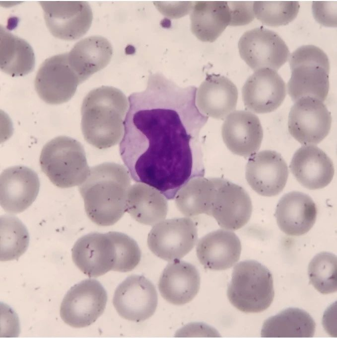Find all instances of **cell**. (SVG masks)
Instances as JSON below:
<instances>
[{
    "label": "cell",
    "instance_id": "cell-1",
    "mask_svg": "<svg viewBox=\"0 0 337 338\" xmlns=\"http://www.w3.org/2000/svg\"><path fill=\"white\" fill-rule=\"evenodd\" d=\"M196 91L156 73L149 75L144 90L128 97L121 157L134 181L168 199L203 171L197 138L208 117L196 105Z\"/></svg>",
    "mask_w": 337,
    "mask_h": 338
},
{
    "label": "cell",
    "instance_id": "cell-2",
    "mask_svg": "<svg viewBox=\"0 0 337 338\" xmlns=\"http://www.w3.org/2000/svg\"><path fill=\"white\" fill-rule=\"evenodd\" d=\"M130 187L129 172L122 165L104 163L90 168L79 186L88 218L98 226L115 224L126 212Z\"/></svg>",
    "mask_w": 337,
    "mask_h": 338
},
{
    "label": "cell",
    "instance_id": "cell-3",
    "mask_svg": "<svg viewBox=\"0 0 337 338\" xmlns=\"http://www.w3.org/2000/svg\"><path fill=\"white\" fill-rule=\"evenodd\" d=\"M128 99L120 89L102 86L89 91L81 108V130L85 140L103 149L119 142L124 132Z\"/></svg>",
    "mask_w": 337,
    "mask_h": 338
},
{
    "label": "cell",
    "instance_id": "cell-4",
    "mask_svg": "<svg viewBox=\"0 0 337 338\" xmlns=\"http://www.w3.org/2000/svg\"><path fill=\"white\" fill-rule=\"evenodd\" d=\"M274 295L272 275L265 266L246 260L234 266L227 296L237 309L246 313L263 312L270 306Z\"/></svg>",
    "mask_w": 337,
    "mask_h": 338
},
{
    "label": "cell",
    "instance_id": "cell-5",
    "mask_svg": "<svg viewBox=\"0 0 337 338\" xmlns=\"http://www.w3.org/2000/svg\"><path fill=\"white\" fill-rule=\"evenodd\" d=\"M39 163L42 171L60 188L80 185L90 170L82 145L67 136L47 142L41 151Z\"/></svg>",
    "mask_w": 337,
    "mask_h": 338
},
{
    "label": "cell",
    "instance_id": "cell-6",
    "mask_svg": "<svg viewBox=\"0 0 337 338\" xmlns=\"http://www.w3.org/2000/svg\"><path fill=\"white\" fill-rule=\"evenodd\" d=\"M291 76L287 91L292 101L311 97L322 102L329 90L330 62L326 54L311 45L299 47L290 56Z\"/></svg>",
    "mask_w": 337,
    "mask_h": 338
},
{
    "label": "cell",
    "instance_id": "cell-7",
    "mask_svg": "<svg viewBox=\"0 0 337 338\" xmlns=\"http://www.w3.org/2000/svg\"><path fill=\"white\" fill-rule=\"evenodd\" d=\"M107 302V292L101 284L94 279H85L68 291L60 306V316L72 327H86L103 313Z\"/></svg>",
    "mask_w": 337,
    "mask_h": 338
},
{
    "label": "cell",
    "instance_id": "cell-8",
    "mask_svg": "<svg viewBox=\"0 0 337 338\" xmlns=\"http://www.w3.org/2000/svg\"><path fill=\"white\" fill-rule=\"evenodd\" d=\"M197 239V228L191 219L174 218L155 224L148 234L147 245L155 255L171 262L188 254Z\"/></svg>",
    "mask_w": 337,
    "mask_h": 338
},
{
    "label": "cell",
    "instance_id": "cell-9",
    "mask_svg": "<svg viewBox=\"0 0 337 338\" xmlns=\"http://www.w3.org/2000/svg\"><path fill=\"white\" fill-rule=\"evenodd\" d=\"M214 188L208 215L220 227L235 231L245 226L252 215V204L246 190L226 179L213 178Z\"/></svg>",
    "mask_w": 337,
    "mask_h": 338
},
{
    "label": "cell",
    "instance_id": "cell-10",
    "mask_svg": "<svg viewBox=\"0 0 337 338\" xmlns=\"http://www.w3.org/2000/svg\"><path fill=\"white\" fill-rule=\"evenodd\" d=\"M238 49L241 58L254 71L269 68L277 71L290 55L282 39L263 27L245 32L239 39Z\"/></svg>",
    "mask_w": 337,
    "mask_h": 338
},
{
    "label": "cell",
    "instance_id": "cell-11",
    "mask_svg": "<svg viewBox=\"0 0 337 338\" xmlns=\"http://www.w3.org/2000/svg\"><path fill=\"white\" fill-rule=\"evenodd\" d=\"M80 84L78 77L68 63L67 53L45 60L40 66L34 81L39 96L50 104L68 101Z\"/></svg>",
    "mask_w": 337,
    "mask_h": 338
},
{
    "label": "cell",
    "instance_id": "cell-12",
    "mask_svg": "<svg viewBox=\"0 0 337 338\" xmlns=\"http://www.w3.org/2000/svg\"><path fill=\"white\" fill-rule=\"evenodd\" d=\"M331 124V114L323 102L304 97L291 107L288 127L291 135L300 143L315 145L328 135Z\"/></svg>",
    "mask_w": 337,
    "mask_h": 338
},
{
    "label": "cell",
    "instance_id": "cell-13",
    "mask_svg": "<svg viewBox=\"0 0 337 338\" xmlns=\"http://www.w3.org/2000/svg\"><path fill=\"white\" fill-rule=\"evenodd\" d=\"M46 25L55 37L76 40L84 35L92 20L91 8L81 1H41Z\"/></svg>",
    "mask_w": 337,
    "mask_h": 338
},
{
    "label": "cell",
    "instance_id": "cell-14",
    "mask_svg": "<svg viewBox=\"0 0 337 338\" xmlns=\"http://www.w3.org/2000/svg\"><path fill=\"white\" fill-rule=\"evenodd\" d=\"M113 303L122 318L140 322L154 313L158 303L157 293L150 280L143 276L133 275L117 287Z\"/></svg>",
    "mask_w": 337,
    "mask_h": 338
},
{
    "label": "cell",
    "instance_id": "cell-15",
    "mask_svg": "<svg viewBox=\"0 0 337 338\" xmlns=\"http://www.w3.org/2000/svg\"><path fill=\"white\" fill-rule=\"evenodd\" d=\"M72 258L79 269L90 277L113 270L117 254L110 233H92L80 238L72 249Z\"/></svg>",
    "mask_w": 337,
    "mask_h": 338
},
{
    "label": "cell",
    "instance_id": "cell-16",
    "mask_svg": "<svg viewBox=\"0 0 337 338\" xmlns=\"http://www.w3.org/2000/svg\"><path fill=\"white\" fill-rule=\"evenodd\" d=\"M245 176L251 187L259 194L274 196L284 188L288 177L287 164L277 152L264 150L249 158Z\"/></svg>",
    "mask_w": 337,
    "mask_h": 338
},
{
    "label": "cell",
    "instance_id": "cell-17",
    "mask_svg": "<svg viewBox=\"0 0 337 338\" xmlns=\"http://www.w3.org/2000/svg\"><path fill=\"white\" fill-rule=\"evenodd\" d=\"M245 106L256 113H266L276 109L286 94L285 82L277 72L263 68L250 76L242 89Z\"/></svg>",
    "mask_w": 337,
    "mask_h": 338
},
{
    "label": "cell",
    "instance_id": "cell-18",
    "mask_svg": "<svg viewBox=\"0 0 337 338\" xmlns=\"http://www.w3.org/2000/svg\"><path fill=\"white\" fill-rule=\"evenodd\" d=\"M39 188L38 176L31 169L21 166L8 168L0 174V205L9 213L22 212L34 201Z\"/></svg>",
    "mask_w": 337,
    "mask_h": 338
},
{
    "label": "cell",
    "instance_id": "cell-19",
    "mask_svg": "<svg viewBox=\"0 0 337 338\" xmlns=\"http://www.w3.org/2000/svg\"><path fill=\"white\" fill-rule=\"evenodd\" d=\"M223 140L235 155L248 157L260 149L263 131L258 117L251 112L236 110L225 118L221 129Z\"/></svg>",
    "mask_w": 337,
    "mask_h": 338
},
{
    "label": "cell",
    "instance_id": "cell-20",
    "mask_svg": "<svg viewBox=\"0 0 337 338\" xmlns=\"http://www.w3.org/2000/svg\"><path fill=\"white\" fill-rule=\"evenodd\" d=\"M291 172L304 187L323 188L332 181L334 167L331 159L316 145H303L294 153L290 164Z\"/></svg>",
    "mask_w": 337,
    "mask_h": 338
},
{
    "label": "cell",
    "instance_id": "cell-21",
    "mask_svg": "<svg viewBox=\"0 0 337 338\" xmlns=\"http://www.w3.org/2000/svg\"><path fill=\"white\" fill-rule=\"evenodd\" d=\"M237 100L236 85L219 75H208L196 91V103L199 111L215 119L226 118L235 109Z\"/></svg>",
    "mask_w": 337,
    "mask_h": 338
},
{
    "label": "cell",
    "instance_id": "cell-22",
    "mask_svg": "<svg viewBox=\"0 0 337 338\" xmlns=\"http://www.w3.org/2000/svg\"><path fill=\"white\" fill-rule=\"evenodd\" d=\"M241 244L237 236L226 229L211 232L201 238L196 247L200 263L213 270L227 269L239 259Z\"/></svg>",
    "mask_w": 337,
    "mask_h": 338
},
{
    "label": "cell",
    "instance_id": "cell-23",
    "mask_svg": "<svg viewBox=\"0 0 337 338\" xmlns=\"http://www.w3.org/2000/svg\"><path fill=\"white\" fill-rule=\"evenodd\" d=\"M200 287V277L197 269L193 264L180 259L167 264L158 282L161 296L175 305L190 302L197 295Z\"/></svg>",
    "mask_w": 337,
    "mask_h": 338
},
{
    "label": "cell",
    "instance_id": "cell-24",
    "mask_svg": "<svg viewBox=\"0 0 337 338\" xmlns=\"http://www.w3.org/2000/svg\"><path fill=\"white\" fill-rule=\"evenodd\" d=\"M317 215V206L312 198L295 191L284 195L275 211L279 228L286 235L292 236L307 233L315 224Z\"/></svg>",
    "mask_w": 337,
    "mask_h": 338
},
{
    "label": "cell",
    "instance_id": "cell-25",
    "mask_svg": "<svg viewBox=\"0 0 337 338\" xmlns=\"http://www.w3.org/2000/svg\"><path fill=\"white\" fill-rule=\"evenodd\" d=\"M67 54L68 63L81 83L109 64L113 49L106 38L92 36L77 42Z\"/></svg>",
    "mask_w": 337,
    "mask_h": 338
},
{
    "label": "cell",
    "instance_id": "cell-26",
    "mask_svg": "<svg viewBox=\"0 0 337 338\" xmlns=\"http://www.w3.org/2000/svg\"><path fill=\"white\" fill-rule=\"evenodd\" d=\"M168 211L165 197L157 189L138 182L130 187L126 212L138 222L153 226L163 221Z\"/></svg>",
    "mask_w": 337,
    "mask_h": 338
},
{
    "label": "cell",
    "instance_id": "cell-27",
    "mask_svg": "<svg viewBox=\"0 0 337 338\" xmlns=\"http://www.w3.org/2000/svg\"><path fill=\"white\" fill-rule=\"evenodd\" d=\"M191 10V31L203 42L214 41L231 21L227 1H197Z\"/></svg>",
    "mask_w": 337,
    "mask_h": 338
},
{
    "label": "cell",
    "instance_id": "cell-28",
    "mask_svg": "<svg viewBox=\"0 0 337 338\" xmlns=\"http://www.w3.org/2000/svg\"><path fill=\"white\" fill-rule=\"evenodd\" d=\"M316 324L306 311L297 308L286 309L266 320L261 330L263 338H311Z\"/></svg>",
    "mask_w": 337,
    "mask_h": 338
},
{
    "label": "cell",
    "instance_id": "cell-29",
    "mask_svg": "<svg viewBox=\"0 0 337 338\" xmlns=\"http://www.w3.org/2000/svg\"><path fill=\"white\" fill-rule=\"evenodd\" d=\"M0 67L12 77L31 73L35 66L32 48L25 40L13 35L0 26Z\"/></svg>",
    "mask_w": 337,
    "mask_h": 338
},
{
    "label": "cell",
    "instance_id": "cell-30",
    "mask_svg": "<svg viewBox=\"0 0 337 338\" xmlns=\"http://www.w3.org/2000/svg\"><path fill=\"white\" fill-rule=\"evenodd\" d=\"M213 188V178L197 176L191 178L175 197L178 209L187 217L201 214L208 215Z\"/></svg>",
    "mask_w": 337,
    "mask_h": 338
},
{
    "label": "cell",
    "instance_id": "cell-31",
    "mask_svg": "<svg viewBox=\"0 0 337 338\" xmlns=\"http://www.w3.org/2000/svg\"><path fill=\"white\" fill-rule=\"evenodd\" d=\"M29 236L22 222L12 215L0 217V260L17 259L26 251Z\"/></svg>",
    "mask_w": 337,
    "mask_h": 338
},
{
    "label": "cell",
    "instance_id": "cell-32",
    "mask_svg": "<svg viewBox=\"0 0 337 338\" xmlns=\"http://www.w3.org/2000/svg\"><path fill=\"white\" fill-rule=\"evenodd\" d=\"M308 275L311 283L319 292L328 294L336 292L337 256L326 252L316 254L309 264Z\"/></svg>",
    "mask_w": 337,
    "mask_h": 338
},
{
    "label": "cell",
    "instance_id": "cell-33",
    "mask_svg": "<svg viewBox=\"0 0 337 338\" xmlns=\"http://www.w3.org/2000/svg\"><path fill=\"white\" fill-rule=\"evenodd\" d=\"M300 7L297 1H255V16L263 23L271 26L286 25L296 17Z\"/></svg>",
    "mask_w": 337,
    "mask_h": 338
},
{
    "label": "cell",
    "instance_id": "cell-34",
    "mask_svg": "<svg viewBox=\"0 0 337 338\" xmlns=\"http://www.w3.org/2000/svg\"><path fill=\"white\" fill-rule=\"evenodd\" d=\"M116 246L117 260L113 271L126 272L134 269L139 263L141 252L136 242L120 232H109Z\"/></svg>",
    "mask_w": 337,
    "mask_h": 338
},
{
    "label": "cell",
    "instance_id": "cell-35",
    "mask_svg": "<svg viewBox=\"0 0 337 338\" xmlns=\"http://www.w3.org/2000/svg\"><path fill=\"white\" fill-rule=\"evenodd\" d=\"M312 11L315 19L326 26H337V1H313Z\"/></svg>",
    "mask_w": 337,
    "mask_h": 338
},
{
    "label": "cell",
    "instance_id": "cell-36",
    "mask_svg": "<svg viewBox=\"0 0 337 338\" xmlns=\"http://www.w3.org/2000/svg\"><path fill=\"white\" fill-rule=\"evenodd\" d=\"M231 13L230 25H243L251 22L255 17L253 2H228Z\"/></svg>",
    "mask_w": 337,
    "mask_h": 338
},
{
    "label": "cell",
    "instance_id": "cell-37",
    "mask_svg": "<svg viewBox=\"0 0 337 338\" xmlns=\"http://www.w3.org/2000/svg\"><path fill=\"white\" fill-rule=\"evenodd\" d=\"M156 6L164 15L173 17H178L187 14L190 11L194 2H180L179 5H171L167 3L157 2Z\"/></svg>",
    "mask_w": 337,
    "mask_h": 338
}]
</instances>
